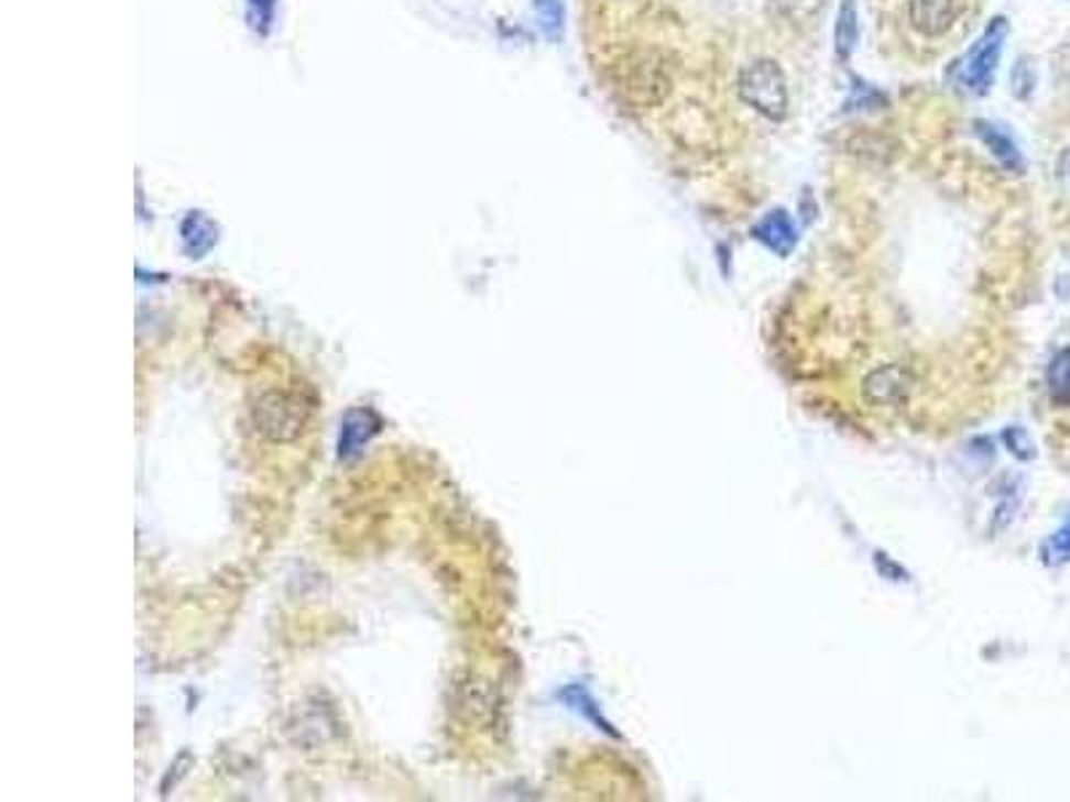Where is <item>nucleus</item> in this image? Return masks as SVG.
I'll use <instances>...</instances> for the list:
<instances>
[{
    "instance_id": "1",
    "label": "nucleus",
    "mask_w": 1070,
    "mask_h": 802,
    "mask_svg": "<svg viewBox=\"0 0 1070 802\" xmlns=\"http://www.w3.org/2000/svg\"><path fill=\"white\" fill-rule=\"evenodd\" d=\"M314 399L303 391L273 388L265 391L252 407V420L260 437L276 444H287L303 437L314 418Z\"/></svg>"
},
{
    "instance_id": "2",
    "label": "nucleus",
    "mask_w": 1070,
    "mask_h": 802,
    "mask_svg": "<svg viewBox=\"0 0 1070 802\" xmlns=\"http://www.w3.org/2000/svg\"><path fill=\"white\" fill-rule=\"evenodd\" d=\"M1006 35H1009V22H1006L1004 17H995V20H991V24L982 30V35L976 39L974 46L969 48L967 57L958 62L956 67V78L963 89L972 91L976 97L991 91L995 70H998L1001 52H1004Z\"/></svg>"
},
{
    "instance_id": "3",
    "label": "nucleus",
    "mask_w": 1070,
    "mask_h": 802,
    "mask_svg": "<svg viewBox=\"0 0 1070 802\" xmlns=\"http://www.w3.org/2000/svg\"><path fill=\"white\" fill-rule=\"evenodd\" d=\"M739 97L757 110L768 121H784L787 116V78L779 62L774 59H755L744 67L739 76Z\"/></svg>"
},
{
    "instance_id": "4",
    "label": "nucleus",
    "mask_w": 1070,
    "mask_h": 802,
    "mask_svg": "<svg viewBox=\"0 0 1070 802\" xmlns=\"http://www.w3.org/2000/svg\"><path fill=\"white\" fill-rule=\"evenodd\" d=\"M383 420L375 409L370 407H351L340 418L338 431V460L340 463H351V460L362 458L370 441L381 433Z\"/></svg>"
},
{
    "instance_id": "5",
    "label": "nucleus",
    "mask_w": 1070,
    "mask_h": 802,
    "mask_svg": "<svg viewBox=\"0 0 1070 802\" xmlns=\"http://www.w3.org/2000/svg\"><path fill=\"white\" fill-rule=\"evenodd\" d=\"M963 9H967V0H910L907 3L910 24L926 39L948 33L963 14Z\"/></svg>"
},
{
    "instance_id": "6",
    "label": "nucleus",
    "mask_w": 1070,
    "mask_h": 802,
    "mask_svg": "<svg viewBox=\"0 0 1070 802\" xmlns=\"http://www.w3.org/2000/svg\"><path fill=\"white\" fill-rule=\"evenodd\" d=\"M907 391H910V375L897 364L878 366L864 377V396L875 407H892V404L905 402Z\"/></svg>"
},
{
    "instance_id": "7",
    "label": "nucleus",
    "mask_w": 1070,
    "mask_h": 802,
    "mask_svg": "<svg viewBox=\"0 0 1070 802\" xmlns=\"http://www.w3.org/2000/svg\"><path fill=\"white\" fill-rule=\"evenodd\" d=\"M752 235H755L765 249L779 254V257H787V254L795 249V244H798V230H795L793 220H789V215L784 209L768 211V215L752 228Z\"/></svg>"
},
{
    "instance_id": "8",
    "label": "nucleus",
    "mask_w": 1070,
    "mask_h": 802,
    "mask_svg": "<svg viewBox=\"0 0 1070 802\" xmlns=\"http://www.w3.org/2000/svg\"><path fill=\"white\" fill-rule=\"evenodd\" d=\"M974 134L980 136L982 142H985L987 151H991L995 158H998V164L1004 166V169L1023 174V169H1025L1023 153H1019L1017 142H1014V136L1006 132L1004 127H998V123H993V121H985V118H976Z\"/></svg>"
},
{
    "instance_id": "9",
    "label": "nucleus",
    "mask_w": 1070,
    "mask_h": 802,
    "mask_svg": "<svg viewBox=\"0 0 1070 802\" xmlns=\"http://www.w3.org/2000/svg\"><path fill=\"white\" fill-rule=\"evenodd\" d=\"M856 43H860V14H856V0H841L836 20V57L843 62L851 59Z\"/></svg>"
},
{
    "instance_id": "10",
    "label": "nucleus",
    "mask_w": 1070,
    "mask_h": 802,
    "mask_svg": "<svg viewBox=\"0 0 1070 802\" xmlns=\"http://www.w3.org/2000/svg\"><path fill=\"white\" fill-rule=\"evenodd\" d=\"M217 241V235H215V226L207 220V217H201L196 211V215H190L188 220H185V226H183V244H185V252L190 254V257H201V254H207L211 244Z\"/></svg>"
},
{
    "instance_id": "11",
    "label": "nucleus",
    "mask_w": 1070,
    "mask_h": 802,
    "mask_svg": "<svg viewBox=\"0 0 1070 802\" xmlns=\"http://www.w3.org/2000/svg\"><path fill=\"white\" fill-rule=\"evenodd\" d=\"M559 701L563 704H568L574 712L578 714H583V717L589 719V723H594L600 730H605V733H611V736H615V730L611 727V723H605L602 719V714H600V706L594 704L592 701V695L587 693V688H581V685H568L559 693Z\"/></svg>"
},
{
    "instance_id": "12",
    "label": "nucleus",
    "mask_w": 1070,
    "mask_h": 802,
    "mask_svg": "<svg viewBox=\"0 0 1070 802\" xmlns=\"http://www.w3.org/2000/svg\"><path fill=\"white\" fill-rule=\"evenodd\" d=\"M1047 383L1051 399L1060 404L1070 402V348H1062V351L1055 353L1047 370Z\"/></svg>"
},
{
    "instance_id": "13",
    "label": "nucleus",
    "mask_w": 1070,
    "mask_h": 802,
    "mask_svg": "<svg viewBox=\"0 0 1070 802\" xmlns=\"http://www.w3.org/2000/svg\"><path fill=\"white\" fill-rule=\"evenodd\" d=\"M1041 557L1047 564H1068L1070 562V519L1057 532H1051L1041 546Z\"/></svg>"
},
{
    "instance_id": "14",
    "label": "nucleus",
    "mask_w": 1070,
    "mask_h": 802,
    "mask_svg": "<svg viewBox=\"0 0 1070 802\" xmlns=\"http://www.w3.org/2000/svg\"><path fill=\"white\" fill-rule=\"evenodd\" d=\"M535 11H538L544 33L549 39H557L559 30H563V3L559 0H535Z\"/></svg>"
},
{
    "instance_id": "15",
    "label": "nucleus",
    "mask_w": 1070,
    "mask_h": 802,
    "mask_svg": "<svg viewBox=\"0 0 1070 802\" xmlns=\"http://www.w3.org/2000/svg\"><path fill=\"white\" fill-rule=\"evenodd\" d=\"M881 105H886V97H883L881 91H875L873 86L862 84L860 78H854V95H851L849 102H845V108H849V110H875V108H881Z\"/></svg>"
},
{
    "instance_id": "16",
    "label": "nucleus",
    "mask_w": 1070,
    "mask_h": 802,
    "mask_svg": "<svg viewBox=\"0 0 1070 802\" xmlns=\"http://www.w3.org/2000/svg\"><path fill=\"white\" fill-rule=\"evenodd\" d=\"M771 9H776V14L787 17L789 22H798L808 20L819 9V0H771Z\"/></svg>"
},
{
    "instance_id": "17",
    "label": "nucleus",
    "mask_w": 1070,
    "mask_h": 802,
    "mask_svg": "<svg viewBox=\"0 0 1070 802\" xmlns=\"http://www.w3.org/2000/svg\"><path fill=\"white\" fill-rule=\"evenodd\" d=\"M1033 84H1036V76H1033V67L1028 59H1019L1012 70V91L1019 99H1028L1033 91Z\"/></svg>"
},
{
    "instance_id": "18",
    "label": "nucleus",
    "mask_w": 1070,
    "mask_h": 802,
    "mask_svg": "<svg viewBox=\"0 0 1070 802\" xmlns=\"http://www.w3.org/2000/svg\"><path fill=\"white\" fill-rule=\"evenodd\" d=\"M1006 441H1009L1012 452L1017 458H1023V460L1033 458V444H1030L1028 433H1025L1023 428H1012V431H1006Z\"/></svg>"
},
{
    "instance_id": "19",
    "label": "nucleus",
    "mask_w": 1070,
    "mask_h": 802,
    "mask_svg": "<svg viewBox=\"0 0 1070 802\" xmlns=\"http://www.w3.org/2000/svg\"><path fill=\"white\" fill-rule=\"evenodd\" d=\"M1057 177H1060L1062 188L1070 193V147L1060 155V161H1057Z\"/></svg>"
}]
</instances>
